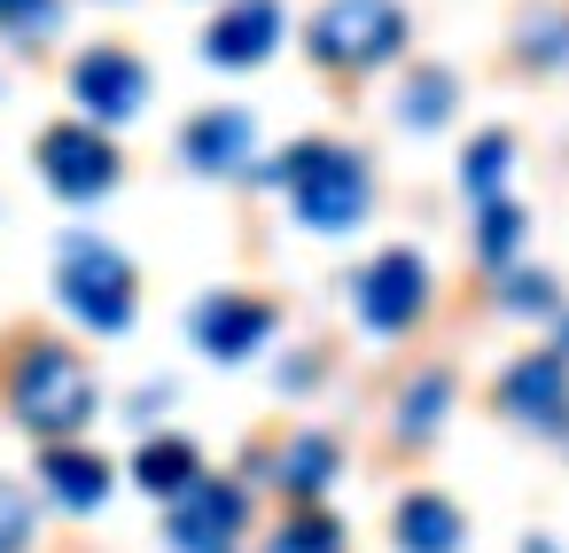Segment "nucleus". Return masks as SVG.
Here are the masks:
<instances>
[{
    "label": "nucleus",
    "mask_w": 569,
    "mask_h": 553,
    "mask_svg": "<svg viewBox=\"0 0 569 553\" xmlns=\"http://www.w3.org/2000/svg\"><path fill=\"white\" fill-rule=\"evenodd\" d=\"M445 405H452V374H445V366H429V374H421V382H406V398H398V436H437Z\"/></svg>",
    "instance_id": "aec40b11"
},
{
    "label": "nucleus",
    "mask_w": 569,
    "mask_h": 553,
    "mask_svg": "<svg viewBox=\"0 0 569 553\" xmlns=\"http://www.w3.org/2000/svg\"><path fill=\"white\" fill-rule=\"evenodd\" d=\"M0 398H9V413H17V421H24L40 444L79 436V429L94 421V405H102V390H94L87 359H79L71 343H56V335L17 343L9 374H0Z\"/></svg>",
    "instance_id": "f257e3e1"
},
{
    "label": "nucleus",
    "mask_w": 569,
    "mask_h": 553,
    "mask_svg": "<svg viewBox=\"0 0 569 553\" xmlns=\"http://www.w3.org/2000/svg\"><path fill=\"white\" fill-rule=\"evenodd\" d=\"M242 522H250V499H242V483L196 475V483L172 499V553H234Z\"/></svg>",
    "instance_id": "6e6552de"
},
{
    "label": "nucleus",
    "mask_w": 569,
    "mask_h": 553,
    "mask_svg": "<svg viewBox=\"0 0 569 553\" xmlns=\"http://www.w3.org/2000/svg\"><path fill=\"white\" fill-rule=\"evenodd\" d=\"M56 296H63V312H71L79 328H94V335H126L133 312H141L133 265H126V250L102 242V234H63V250H56Z\"/></svg>",
    "instance_id": "7ed1b4c3"
},
{
    "label": "nucleus",
    "mask_w": 569,
    "mask_h": 553,
    "mask_svg": "<svg viewBox=\"0 0 569 553\" xmlns=\"http://www.w3.org/2000/svg\"><path fill=\"white\" fill-rule=\"evenodd\" d=\"M406 40H413V24H406L398 0H320V17L305 24L312 63H320V71H343V79L398 63Z\"/></svg>",
    "instance_id": "20e7f679"
},
{
    "label": "nucleus",
    "mask_w": 569,
    "mask_h": 553,
    "mask_svg": "<svg viewBox=\"0 0 569 553\" xmlns=\"http://www.w3.org/2000/svg\"><path fill=\"white\" fill-rule=\"evenodd\" d=\"M32 157H40V180L63 195V203H94V195H110L118 188V141L94 125V118H63V125H48L40 141H32Z\"/></svg>",
    "instance_id": "39448f33"
},
{
    "label": "nucleus",
    "mask_w": 569,
    "mask_h": 553,
    "mask_svg": "<svg viewBox=\"0 0 569 553\" xmlns=\"http://www.w3.org/2000/svg\"><path fill=\"white\" fill-rule=\"evenodd\" d=\"M71 102H79V118H94V125H126V118H141V102H149V63L126 56V48H87V56L71 63Z\"/></svg>",
    "instance_id": "0eeeda50"
},
{
    "label": "nucleus",
    "mask_w": 569,
    "mask_h": 553,
    "mask_svg": "<svg viewBox=\"0 0 569 553\" xmlns=\"http://www.w3.org/2000/svg\"><path fill=\"white\" fill-rule=\"evenodd\" d=\"M351 312H359V328H375V335H406V328L429 312V265H421L413 250L367 258L359 281H351Z\"/></svg>",
    "instance_id": "423d86ee"
},
{
    "label": "nucleus",
    "mask_w": 569,
    "mask_h": 553,
    "mask_svg": "<svg viewBox=\"0 0 569 553\" xmlns=\"http://www.w3.org/2000/svg\"><path fill=\"white\" fill-rule=\"evenodd\" d=\"M250 141H258V125H250V110H203V118H188V133H180V157L196 164V172H242L250 164Z\"/></svg>",
    "instance_id": "ddd939ff"
},
{
    "label": "nucleus",
    "mask_w": 569,
    "mask_h": 553,
    "mask_svg": "<svg viewBox=\"0 0 569 553\" xmlns=\"http://www.w3.org/2000/svg\"><path fill=\"white\" fill-rule=\"evenodd\" d=\"M32 537H40V506H32V491L0 475V553H32Z\"/></svg>",
    "instance_id": "4be33fe9"
},
{
    "label": "nucleus",
    "mask_w": 569,
    "mask_h": 553,
    "mask_svg": "<svg viewBox=\"0 0 569 553\" xmlns=\"http://www.w3.org/2000/svg\"><path fill=\"white\" fill-rule=\"evenodd\" d=\"M196 351H211L219 366H234V359H250V351H266L273 343V328H281V312L266 304V296H250V289H219V296H203L196 304Z\"/></svg>",
    "instance_id": "1a4fd4ad"
},
{
    "label": "nucleus",
    "mask_w": 569,
    "mask_h": 553,
    "mask_svg": "<svg viewBox=\"0 0 569 553\" xmlns=\"http://www.w3.org/2000/svg\"><path fill=\"white\" fill-rule=\"evenodd\" d=\"M48 24H56V0H0V32L32 40V32H48Z\"/></svg>",
    "instance_id": "b1692460"
},
{
    "label": "nucleus",
    "mask_w": 569,
    "mask_h": 553,
    "mask_svg": "<svg viewBox=\"0 0 569 553\" xmlns=\"http://www.w3.org/2000/svg\"><path fill=\"white\" fill-rule=\"evenodd\" d=\"M515 250H522V211H515L507 195L476 203V258H483L491 273H507V265H515Z\"/></svg>",
    "instance_id": "6ab92c4d"
},
{
    "label": "nucleus",
    "mask_w": 569,
    "mask_h": 553,
    "mask_svg": "<svg viewBox=\"0 0 569 553\" xmlns=\"http://www.w3.org/2000/svg\"><path fill=\"white\" fill-rule=\"evenodd\" d=\"M507 164H515V133H476L468 157H460V188H468V203H491V195L507 188Z\"/></svg>",
    "instance_id": "f3484780"
},
{
    "label": "nucleus",
    "mask_w": 569,
    "mask_h": 553,
    "mask_svg": "<svg viewBox=\"0 0 569 553\" xmlns=\"http://www.w3.org/2000/svg\"><path fill=\"white\" fill-rule=\"evenodd\" d=\"M258 553H343V530H336L328 514H312V506H305V514H289Z\"/></svg>",
    "instance_id": "412c9836"
},
{
    "label": "nucleus",
    "mask_w": 569,
    "mask_h": 553,
    "mask_svg": "<svg viewBox=\"0 0 569 553\" xmlns=\"http://www.w3.org/2000/svg\"><path fill=\"white\" fill-rule=\"evenodd\" d=\"M499 413L522 429H553L569 413V351H530L499 374Z\"/></svg>",
    "instance_id": "9d476101"
},
{
    "label": "nucleus",
    "mask_w": 569,
    "mask_h": 553,
    "mask_svg": "<svg viewBox=\"0 0 569 553\" xmlns=\"http://www.w3.org/2000/svg\"><path fill=\"white\" fill-rule=\"evenodd\" d=\"M196 475H203V452H196L188 436H149V444L133 452V483H141L149 499H180Z\"/></svg>",
    "instance_id": "2eb2a0df"
},
{
    "label": "nucleus",
    "mask_w": 569,
    "mask_h": 553,
    "mask_svg": "<svg viewBox=\"0 0 569 553\" xmlns=\"http://www.w3.org/2000/svg\"><path fill=\"white\" fill-rule=\"evenodd\" d=\"M522 63H569V9L522 17Z\"/></svg>",
    "instance_id": "5701e85b"
},
{
    "label": "nucleus",
    "mask_w": 569,
    "mask_h": 553,
    "mask_svg": "<svg viewBox=\"0 0 569 553\" xmlns=\"http://www.w3.org/2000/svg\"><path fill=\"white\" fill-rule=\"evenodd\" d=\"M553 351H569V320H561V343H553Z\"/></svg>",
    "instance_id": "a878e982"
},
{
    "label": "nucleus",
    "mask_w": 569,
    "mask_h": 553,
    "mask_svg": "<svg viewBox=\"0 0 569 553\" xmlns=\"http://www.w3.org/2000/svg\"><path fill=\"white\" fill-rule=\"evenodd\" d=\"M507 312H553V281L546 273H515L507 281Z\"/></svg>",
    "instance_id": "393cba45"
},
{
    "label": "nucleus",
    "mask_w": 569,
    "mask_h": 553,
    "mask_svg": "<svg viewBox=\"0 0 569 553\" xmlns=\"http://www.w3.org/2000/svg\"><path fill=\"white\" fill-rule=\"evenodd\" d=\"M273 180L289 188L297 227H312V234H351V227L367 219V203H375L367 157L343 149V141H297V149L273 164Z\"/></svg>",
    "instance_id": "f03ea898"
},
{
    "label": "nucleus",
    "mask_w": 569,
    "mask_h": 553,
    "mask_svg": "<svg viewBox=\"0 0 569 553\" xmlns=\"http://www.w3.org/2000/svg\"><path fill=\"white\" fill-rule=\"evenodd\" d=\"M522 553H553V545H522Z\"/></svg>",
    "instance_id": "bb28decb"
},
{
    "label": "nucleus",
    "mask_w": 569,
    "mask_h": 553,
    "mask_svg": "<svg viewBox=\"0 0 569 553\" xmlns=\"http://www.w3.org/2000/svg\"><path fill=\"white\" fill-rule=\"evenodd\" d=\"M390 530H398V553H460V537H468V522L445 491H406Z\"/></svg>",
    "instance_id": "4468645a"
},
{
    "label": "nucleus",
    "mask_w": 569,
    "mask_h": 553,
    "mask_svg": "<svg viewBox=\"0 0 569 553\" xmlns=\"http://www.w3.org/2000/svg\"><path fill=\"white\" fill-rule=\"evenodd\" d=\"M328 483H336V436H320V429L289 436L281 444V491L289 499H320Z\"/></svg>",
    "instance_id": "dca6fc26"
},
{
    "label": "nucleus",
    "mask_w": 569,
    "mask_h": 553,
    "mask_svg": "<svg viewBox=\"0 0 569 553\" xmlns=\"http://www.w3.org/2000/svg\"><path fill=\"white\" fill-rule=\"evenodd\" d=\"M40 491H48L56 506H71V514H94V506L110 499V460H102V452H87L79 436L40 444Z\"/></svg>",
    "instance_id": "f8f14e48"
},
{
    "label": "nucleus",
    "mask_w": 569,
    "mask_h": 553,
    "mask_svg": "<svg viewBox=\"0 0 569 553\" xmlns=\"http://www.w3.org/2000/svg\"><path fill=\"white\" fill-rule=\"evenodd\" d=\"M281 0H227V9L211 17V32H203V56L219 63V71H258L273 48H281Z\"/></svg>",
    "instance_id": "9b49d317"
},
{
    "label": "nucleus",
    "mask_w": 569,
    "mask_h": 553,
    "mask_svg": "<svg viewBox=\"0 0 569 553\" xmlns=\"http://www.w3.org/2000/svg\"><path fill=\"white\" fill-rule=\"evenodd\" d=\"M452 71H413L406 79V94H398V125H413V133H437L445 118H452Z\"/></svg>",
    "instance_id": "a211bd4d"
}]
</instances>
